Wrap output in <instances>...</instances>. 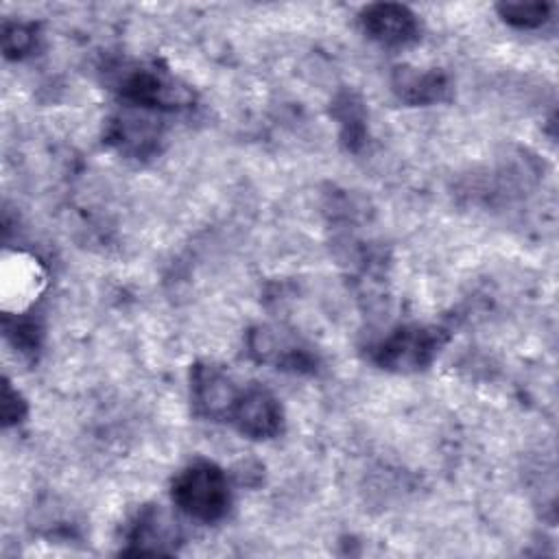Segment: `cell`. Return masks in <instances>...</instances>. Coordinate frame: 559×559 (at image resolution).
Instances as JSON below:
<instances>
[{
  "label": "cell",
  "instance_id": "2",
  "mask_svg": "<svg viewBox=\"0 0 559 559\" xmlns=\"http://www.w3.org/2000/svg\"><path fill=\"white\" fill-rule=\"evenodd\" d=\"M445 334L432 325H402L376 347V362L393 371H417L432 362Z\"/></svg>",
  "mask_w": 559,
  "mask_h": 559
},
{
  "label": "cell",
  "instance_id": "12",
  "mask_svg": "<svg viewBox=\"0 0 559 559\" xmlns=\"http://www.w3.org/2000/svg\"><path fill=\"white\" fill-rule=\"evenodd\" d=\"M334 114H336V118L341 122V133H343L345 144L349 148H358L362 138H365V114H362L360 100L354 94L343 92L336 98Z\"/></svg>",
  "mask_w": 559,
  "mask_h": 559
},
{
  "label": "cell",
  "instance_id": "6",
  "mask_svg": "<svg viewBox=\"0 0 559 559\" xmlns=\"http://www.w3.org/2000/svg\"><path fill=\"white\" fill-rule=\"evenodd\" d=\"M365 33L382 46H406L419 37L417 15L395 2L369 4L360 15Z\"/></svg>",
  "mask_w": 559,
  "mask_h": 559
},
{
  "label": "cell",
  "instance_id": "3",
  "mask_svg": "<svg viewBox=\"0 0 559 559\" xmlns=\"http://www.w3.org/2000/svg\"><path fill=\"white\" fill-rule=\"evenodd\" d=\"M122 96L142 109H179L192 103V92L157 68H138L122 81Z\"/></svg>",
  "mask_w": 559,
  "mask_h": 559
},
{
  "label": "cell",
  "instance_id": "9",
  "mask_svg": "<svg viewBox=\"0 0 559 559\" xmlns=\"http://www.w3.org/2000/svg\"><path fill=\"white\" fill-rule=\"evenodd\" d=\"M44 286V273L35 258L26 253H13L2 264V290L4 306L13 301V308H26Z\"/></svg>",
  "mask_w": 559,
  "mask_h": 559
},
{
  "label": "cell",
  "instance_id": "1",
  "mask_svg": "<svg viewBox=\"0 0 559 559\" xmlns=\"http://www.w3.org/2000/svg\"><path fill=\"white\" fill-rule=\"evenodd\" d=\"M173 500L194 520H221L229 509L227 474L212 461H194L177 474L173 483Z\"/></svg>",
  "mask_w": 559,
  "mask_h": 559
},
{
  "label": "cell",
  "instance_id": "7",
  "mask_svg": "<svg viewBox=\"0 0 559 559\" xmlns=\"http://www.w3.org/2000/svg\"><path fill=\"white\" fill-rule=\"evenodd\" d=\"M162 140V129L151 109L129 105L127 111L118 114L109 127V142L116 144L122 153L133 157H146L157 151Z\"/></svg>",
  "mask_w": 559,
  "mask_h": 559
},
{
  "label": "cell",
  "instance_id": "11",
  "mask_svg": "<svg viewBox=\"0 0 559 559\" xmlns=\"http://www.w3.org/2000/svg\"><path fill=\"white\" fill-rule=\"evenodd\" d=\"M395 94L411 105H430L443 100L450 92V81L443 70H417L411 66H400L393 72Z\"/></svg>",
  "mask_w": 559,
  "mask_h": 559
},
{
  "label": "cell",
  "instance_id": "8",
  "mask_svg": "<svg viewBox=\"0 0 559 559\" xmlns=\"http://www.w3.org/2000/svg\"><path fill=\"white\" fill-rule=\"evenodd\" d=\"M249 352L260 360L275 365L277 369L290 371H312L317 360L308 347L295 341L290 334L273 328H258L251 332Z\"/></svg>",
  "mask_w": 559,
  "mask_h": 559
},
{
  "label": "cell",
  "instance_id": "13",
  "mask_svg": "<svg viewBox=\"0 0 559 559\" xmlns=\"http://www.w3.org/2000/svg\"><path fill=\"white\" fill-rule=\"evenodd\" d=\"M498 13L504 22L518 28H537L550 17L548 2H502L498 4Z\"/></svg>",
  "mask_w": 559,
  "mask_h": 559
},
{
  "label": "cell",
  "instance_id": "15",
  "mask_svg": "<svg viewBox=\"0 0 559 559\" xmlns=\"http://www.w3.org/2000/svg\"><path fill=\"white\" fill-rule=\"evenodd\" d=\"M26 406H24V400L9 386V382L4 384V402H2V417H4V424H15L22 419Z\"/></svg>",
  "mask_w": 559,
  "mask_h": 559
},
{
  "label": "cell",
  "instance_id": "10",
  "mask_svg": "<svg viewBox=\"0 0 559 559\" xmlns=\"http://www.w3.org/2000/svg\"><path fill=\"white\" fill-rule=\"evenodd\" d=\"M177 539V522L157 507H146L140 511L129 531L133 552H168Z\"/></svg>",
  "mask_w": 559,
  "mask_h": 559
},
{
  "label": "cell",
  "instance_id": "14",
  "mask_svg": "<svg viewBox=\"0 0 559 559\" xmlns=\"http://www.w3.org/2000/svg\"><path fill=\"white\" fill-rule=\"evenodd\" d=\"M35 26L26 24V22H4L2 28V46H4V55L20 59L24 55H28L35 46Z\"/></svg>",
  "mask_w": 559,
  "mask_h": 559
},
{
  "label": "cell",
  "instance_id": "5",
  "mask_svg": "<svg viewBox=\"0 0 559 559\" xmlns=\"http://www.w3.org/2000/svg\"><path fill=\"white\" fill-rule=\"evenodd\" d=\"M282 406L277 397L262 384L240 389L229 421L251 439H271L282 430Z\"/></svg>",
  "mask_w": 559,
  "mask_h": 559
},
{
  "label": "cell",
  "instance_id": "4",
  "mask_svg": "<svg viewBox=\"0 0 559 559\" xmlns=\"http://www.w3.org/2000/svg\"><path fill=\"white\" fill-rule=\"evenodd\" d=\"M190 382L194 411L205 419L229 421L240 395V389L234 384V380L221 367L199 362L192 367Z\"/></svg>",
  "mask_w": 559,
  "mask_h": 559
}]
</instances>
